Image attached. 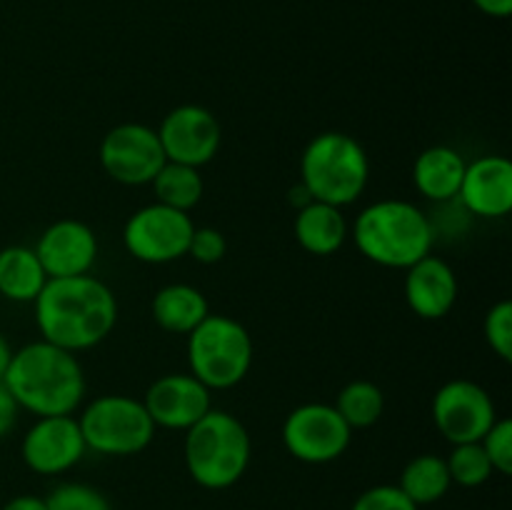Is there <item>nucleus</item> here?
<instances>
[{
	"label": "nucleus",
	"mask_w": 512,
	"mask_h": 510,
	"mask_svg": "<svg viewBox=\"0 0 512 510\" xmlns=\"http://www.w3.org/2000/svg\"><path fill=\"white\" fill-rule=\"evenodd\" d=\"M40 338L80 353L103 343L118 323V300L95 275L50 278L33 303Z\"/></svg>",
	"instance_id": "f257e3e1"
},
{
	"label": "nucleus",
	"mask_w": 512,
	"mask_h": 510,
	"mask_svg": "<svg viewBox=\"0 0 512 510\" xmlns=\"http://www.w3.org/2000/svg\"><path fill=\"white\" fill-rule=\"evenodd\" d=\"M3 383L20 410L38 418L73 415L85 398V373L80 360L70 350L43 338L13 350Z\"/></svg>",
	"instance_id": "f03ea898"
},
{
	"label": "nucleus",
	"mask_w": 512,
	"mask_h": 510,
	"mask_svg": "<svg viewBox=\"0 0 512 510\" xmlns=\"http://www.w3.org/2000/svg\"><path fill=\"white\" fill-rule=\"evenodd\" d=\"M353 240L360 255L380 268L408 270L433 253L435 230L428 215L410 200H375L353 223Z\"/></svg>",
	"instance_id": "7ed1b4c3"
},
{
	"label": "nucleus",
	"mask_w": 512,
	"mask_h": 510,
	"mask_svg": "<svg viewBox=\"0 0 512 510\" xmlns=\"http://www.w3.org/2000/svg\"><path fill=\"white\" fill-rule=\"evenodd\" d=\"M185 468L205 490H228L238 483L253 458V440L243 420L228 410L210 408L185 430Z\"/></svg>",
	"instance_id": "20e7f679"
},
{
	"label": "nucleus",
	"mask_w": 512,
	"mask_h": 510,
	"mask_svg": "<svg viewBox=\"0 0 512 510\" xmlns=\"http://www.w3.org/2000/svg\"><path fill=\"white\" fill-rule=\"evenodd\" d=\"M370 180V160L363 145L348 133H318L300 155V183L310 198L345 208L365 193Z\"/></svg>",
	"instance_id": "39448f33"
},
{
	"label": "nucleus",
	"mask_w": 512,
	"mask_h": 510,
	"mask_svg": "<svg viewBox=\"0 0 512 510\" xmlns=\"http://www.w3.org/2000/svg\"><path fill=\"white\" fill-rule=\"evenodd\" d=\"M253 338L248 328L230 315L210 313L188 335L190 375L208 390L235 388L253 368Z\"/></svg>",
	"instance_id": "423d86ee"
},
{
	"label": "nucleus",
	"mask_w": 512,
	"mask_h": 510,
	"mask_svg": "<svg viewBox=\"0 0 512 510\" xmlns=\"http://www.w3.org/2000/svg\"><path fill=\"white\" fill-rule=\"evenodd\" d=\"M88 450L100 455H138L153 443L155 423L145 410L143 400L113 393L98 395L85 405L78 418Z\"/></svg>",
	"instance_id": "0eeeda50"
},
{
	"label": "nucleus",
	"mask_w": 512,
	"mask_h": 510,
	"mask_svg": "<svg viewBox=\"0 0 512 510\" xmlns=\"http://www.w3.org/2000/svg\"><path fill=\"white\" fill-rule=\"evenodd\" d=\"M193 230L190 213L163 203H150L128 218L123 228V245L140 263L165 265L188 255Z\"/></svg>",
	"instance_id": "6e6552de"
},
{
	"label": "nucleus",
	"mask_w": 512,
	"mask_h": 510,
	"mask_svg": "<svg viewBox=\"0 0 512 510\" xmlns=\"http://www.w3.org/2000/svg\"><path fill=\"white\" fill-rule=\"evenodd\" d=\"M280 438L295 460L325 465L338 460L350 448L353 430L340 418L335 405L305 403L290 410L288 418L283 420Z\"/></svg>",
	"instance_id": "1a4fd4ad"
},
{
	"label": "nucleus",
	"mask_w": 512,
	"mask_h": 510,
	"mask_svg": "<svg viewBox=\"0 0 512 510\" xmlns=\"http://www.w3.org/2000/svg\"><path fill=\"white\" fill-rule=\"evenodd\" d=\"M100 165L120 185H150L165 160L158 130L143 123H120L100 140Z\"/></svg>",
	"instance_id": "9d476101"
},
{
	"label": "nucleus",
	"mask_w": 512,
	"mask_h": 510,
	"mask_svg": "<svg viewBox=\"0 0 512 510\" xmlns=\"http://www.w3.org/2000/svg\"><path fill=\"white\" fill-rule=\"evenodd\" d=\"M498 420L493 395L480 383L455 378L433 395V423L450 445L478 443Z\"/></svg>",
	"instance_id": "9b49d317"
},
{
	"label": "nucleus",
	"mask_w": 512,
	"mask_h": 510,
	"mask_svg": "<svg viewBox=\"0 0 512 510\" xmlns=\"http://www.w3.org/2000/svg\"><path fill=\"white\" fill-rule=\"evenodd\" d=\"M155 130L168 163L190 165L198 170L218 155L223 143L218 118L203 105H178L160 120Z\"/></svg>",
	"instance_id": "f8f14e48"
},
{
	"label": "nucleus",
	"mask_w": 512,
	"mask_h": 510,
	"mask_svg": "<svg viewBox=\"0 0 512 510\" xmlns=\"http://www.w3.org/2000/svg\"><path fill=\"white\" fill-rule=\"evenodd\" d=\"M85 445L78 418L73 415H48L28 428L20 443V458L33 473L60 475L83 460Z\"/></svg>",
	"instance_id": "ddd939ff"
},
{
	"label": "nucleus",
	"mask_w": 512,
	"mask_h": 510,
	"mask_svg": "<svg viewBox=\"0 0 512 510\" xmlns=\"http://www.w3.org/2000/svg\"><path fill=\"white\" fill-rule=\"evenodd\" d=\"M213 390L205 388L195 375L168 373L160 375L145 390L143 405L153 418L155 428L188 430L213 408Z\"/></svg>",
	"instance_id": "4468645a"
},
{
	"label": "nucleus",
	"mask_w": 512,
	"mask_h": 510,
	"mask_svg": "<svg viewBox=\"0 0 512 510\" xmlns=\"http://www.w3.org/2000/svg\"><path fill=\"white\" fill-rule=\"evenodd\" d=\"M33 250L48 278L88 275L98 260V235L83 220L60 218L40 233Z\"/></svg>",
	"instance_id": "2eb2a0df"
},
{
	"label": "nucleus",
	"mask_w": 512,
	"mask_h": 510,
	"mask_svg": "<svg viewBox=\"0 0 512 510\" xmlns=\"http://www.w3.org/2000/svg\"><path fill=\"white\" fill-rule=\"evenodd\" d=\"M458 200L478 218H505L512 210V163L505 155H480L465 165Z\"/></svg>",
	"instance_id": "dca6fc26"
},
{
	"label": "nucleus",
	"mask_w": 512,
	"mask_h": 510,
	"mask_svg": "<svg viewBox=\"0 0 512 510\" xmlns=\"http://www.w3.org/2000/svg\"><path fill=\"white\" fill-rule=\"evenodd\" d=\"M458 290L453 265L433 253L405 270V303L423 320L445 318L458 303Z\"/></svg>",
	"instance_id": "f3484780"
},
{
	"label": "nucleus",
	"mask_w": 512,
	"mask_h": 510,
	"mask_svg": "<svg viewBox=\"0 0 512 510\" xmlns=\"http://www.w3.org/2000/svg\"><path fill=\"white\" fill-rule=\"evenodd\" d=\"M293 233L300 248L310 255H335L348 240V220H345L343 208L310 200L300 210H295Z\"/></svg>",
	"instance_id": "a211bd4d"
},
{
	"label": "nucleus",
	"mask_w": 512,
	"mask_h": 510,
	"mask_svg": "<svg viewBox=\"0 0 512 510\" xmlns=\"http://www.w3.org/2000/svg\"><path fill=\"white\" fill-rule=\"evenodd\" d=\"M465 165L463 155L450 145H430L413 163L415 190L433 203H448L458 198Z\"/></svg>",
	"instance_id": "6ab92c4d"
},
{
	"label": "nucleus",
	"mask_w": 512,
	"mask_h": 510,
	"mask_svg": "<svg viewBox=\"0 0 512 510\" xmlns=\"http://www.w3.org/2000/svg\"><path fill=\"white\" fill-rule=\"evenodd\" d=\"M150 313L160 330L173 335H190L210 315L208 298L195 285L170 283L153 295Z\"/></svg>",
	"instance_id": "aec40b11"
},
{
	"label": "nucleus",
	"mask_w": 512,
	"mask_h": 510,
	"mask_svg": "<svg viewBox=\"0 0 512 510\" xmlns=\"http://www.w3.org/2000/svg\"><path fill=\"white\" fill-rule=\"evenodd\" d=\"M38 253L28 245H8L0 250V295L10 303H35L48 283Z\"/></svg>",
	"instance_id": "412c9836"
},
{
	"label": "nucleus",
	"mask_w": 512,
	"mask_h": 510,
	"mask_svg": "<svg viewBox=\"0 0 512 510\" xmlns=\"http://www.w3.org/2000/svg\"><path fill=\"white\" fill-rule=\"evenodd\" d=\"M450 485H453V480H450L445 458L423 453L405 465L398 488L420 508V505H433L443 500Z\"/></svg>",
	"instance_id": "4be33fe9"
},
{
	"label": "nucleus",
	"mask_w": 512,
	"mask_h": 510,
	"mask_svg": "<svg viewBox=\"0 0 512 510\" xmlns=\"http://www.w3.org/2000/svg\"><path fill=\"white\" fill-rule=\"evenodd\" d=\"M150 185H153L155 203L183 210V213H190V210L203 200L205 193V183L200 170L180 163H165Z\"/></svg>",
	"instance_id": "5701e85b"
},
{
	"label": "nucleus",
	"mask_w": 512,
	"mask_h": 510,
	"mask_svg": "<svg viewBox=\"0 0 512 510\" xmlns=\"http://www.w3.org/2000/svg\"><path fill=\"white\" fill-rule=\"evenodd\" d=\"M335 410L350 430L373 428L385 410V395L373 380H353L345 385L335 400Z\"/></svg>",
	"instance_id": "b1692460"
},
{
	"label": "nucleus",
	"mask_w": 512,
	"mask_h": 510,
	"mask_svg": "<svg viewBox=\"0 0 512 510\" xmlns=\"http://www.w3.org/2000/svg\"><path fill=\"white\" fill-rule=\"evenodd\" d=\"M448 463L450 480L460 488H480L490 480V475L495 473L493 465H490L488 455H485L483 445L478 443H460L453 445L450 455L445 458Z\"/></svg>",
	"instance_id": "393cba45"
},
{
	"label": "nucleus",
	"mask_w": 512,
	"mask_h": 510,
	"mask_svg": "<svg viewBox=\"0 0 512 510\" xmlns=\"http://www.w3.org/2000/svg\"><path fill=\"white\" fill-rule=\"evenodd\" d=\"M48 510H113L110 500L88 483H60L45 498Z\"/></svg>",
	"instance_id": "a878e982"
},
{
	"label": "nucleus",
	"mask_w": 512,
	"mask_h": 510,
	"mask_svg": "<svg viewBox=\"0 0 512 510\" xmlns=\"http://www.w3.org/2000/svg\"><path fill=\"white\" fill-rule=\"evenodd\" d=\"M483 335L485 340H488L490 350H493L500 360L510 363L512 360V303L510 300H500V303H495L493 308L485 313Z\"/></svg>",
	"instance_id": "bb28decb"
},
{
	"label": "nucleus",
	"mask_w": 512,
	"mask_h": 510,
	"mask_svg": "<svg viewBox=\"0 0 512 510\" xmlns=\"http://www.w3.org/2000/svg\"><path fill=\"white\" fill-rule=\"evenodd\" d=\"M480 445H483L485 455H488L495 473L500 475L512 473V420L510 418L495 420L493 428L483 435Z\"/></svg>",
	"instance_id": "cd10ccee"
},
{
	"label": "nucleus",
	"mask_w": 512,
	"mask_h": 510,
	"mask_svg": "<svg viewBox=\"0 0 512 510\" xmlns=\"http://www.w3.org/2000/svg\"><path fill=\"white\" fill-rule=\"evenodd\" d=\"M350 510H420L398 485H373L355 498Z\"/></svg>",
	"instance_id": "c85d7f7f"
},
{
	"label": "nucleus",
	"mask_w": 512,
	"mask_h": 510,
	"mask_svg": "<svg viewBox=\"0 0 512 510\" xmlns=\"http://www.w3.org/2000/svg\"><path fill=\"white\" fill-rule=\"evenodd\" d=\"M228 253V240L218 228H195L190 238L188 255L203 265H215Z\"/></svg>",
	"instance_id": "c756f323"
},
{
	"label": "nucleus",
	"mask_w": 512,
	"mask_h": 510,
	"mask_svg": "<svg viewBox=\"0 0 512 510\" xmlns=\"http://www.w3.org/2000/svg\"><path fill=\"white\" fill-rule=\"evenodd\" d=\"M18 415H20V405L15 403L13 393L5 388V383L0 380V440L8 438L10 433L18 425Z\"/></svg>",
	"instance_id": "7c9ffc66"
},
{
	"label": "nucleus",
	"mask_w": 512,
	"mask_h": 510,
	"mask_svg": "<svg viewBox=\"0 0 512 510\" xmlns=\"http://www.w3.org/2000/svg\"><path fill=\"white\" fill-rule=\"evenodd\" d=\"M475 8L485 13L488 18H510L512 13V0H473Z\"/></svg>",
	"instance_id": "2f4dec72"
},
{
	"label": "nucleus",
	"mask_w": 512,
	"mask_h": 510,
	"mask_svg": "<svg viewBox=\"0 0 512 510\" xmlns=\"http://www.w3.org/2000/svg\"><path fill=\"white\" fill-rule=\"evenodd\" d=\"M0 510H48L45 508V498L38 495H15Z\"/></svg>",
	"instance_id": "473e14b6"
},
{
	"label": "nucleus",
	"mask_w": 512,
	"mask_h": 510,
	"mask_svg": "<svg viewBox=\"0 0 512 510\" xmlns=\"http://www.w3.org/2000/svg\"><path fill=\"white\" fill-rule=\"evenodd\" d=\"M10 360H13V348H10L8 338L0 333V380L5 378V370H8Z\"/></svg>",
	"instance_id": "72a5a7b5"
},
{
	"label": "nucleus",
	"mask_w": 512,
	"mask_h": 510,
	"mask_svg": "<svg viewBox=\"0 0 512 510\" xmlns=\"http://www.w3.org/2000/svg\"><path fill=\"white\" fill-rule=\"evenodd\" d=\"M288 200L295 205V210H300V208H303V205H308L313 198H310V193H308V190H305V185L298 183V185H295V188L288 193Z\"/></svg>",
	"instance_id": "f704fd0d"
}]
</instances>
